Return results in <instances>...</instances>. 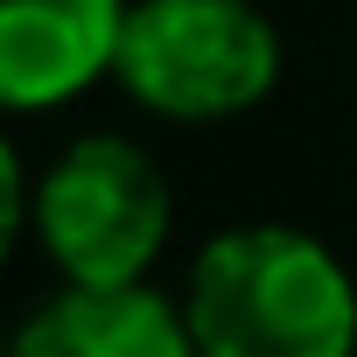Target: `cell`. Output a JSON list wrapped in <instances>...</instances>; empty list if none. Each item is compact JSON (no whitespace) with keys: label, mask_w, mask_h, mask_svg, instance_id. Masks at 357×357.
I'll use <instances>...</instances> for the list:
<instances>
[{"label":"cell","mask_w":357,"mask_h":357,"mask_svg":"<svg viewBox=\"0 0 357 357\" xmlns=\"http://www.w3.org/2000/svg\"><path fill=\"white\" fill-rule=\"evenodd\" d=\"M190 336L211 357H343L357 350V280L294 225H231L190 259Z\"/></svg>","instance_id":"obj_1"},{"label":"cell","mask_w":357,"mask_h":357,"mask_svg":"<svg viewBox=\"0 0 357 357\" xmlns=\"http://www.w3.org/2000/svg\"><path fill=\"white\" fill-rule=\"evenodd\" d=\"M22 218H29V175H22V154H15V140L0 133V259H8V245H15Z\"/></svg>","instance_id":"obj_6"},{"label":"cell","mask_w":357,"mask_h":357,"mask_svg":"<svg viewBox=\"0 0 357 357\" xmlns=\"http://www.w3.org/2000/svg\"><path fill=\"white\" fill-rule=\"evenodd\" d=\"M22 357H190V315L147 280H70L22 329Z\"/></svg>","instance_id":"obj_5"},{"label":"cell","mask_w":357,"mask_h":357,"mask_svg":"<svg viewBox=\"0 0 357 357\" xmlns=\"http://www.w3.org/2000/svg\"><path fill=\"white\" fill-rule=\"evenodd\" d=\"M63 280H147L168 238V175L119 133L70 140L29 204Z\"/></svg>","instance_id":"obj_3"},{"label":"cell","mask_w":357,"mask_h":357,"mask_svg":"<svg viewBox=\"0 0 357 357\" xmlns=\"http://www.w3.org/2000/svg\"><path fill=\"white\" fill-rule=\"evenodd\" d=\"M112 77L154 119H231L280 84V36L252 0H133Z\"/></svg>","instance_id":"obj_2"},{"label":"cell","mask_w":357,"mask_h":357,"mask_svg":"<svg viewBox=\"0 0 357 357\" xmlns=\"http://www.w3.org/2000/svg\"><path fill=\"white\" fill-rule=\"evenodd\" d=\"M126 0H0V112H50L112 70Z\"/></svg>","instance_id":"obj_4"}]
</instances>
